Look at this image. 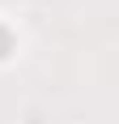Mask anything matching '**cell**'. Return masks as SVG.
<instances>
[{
  "instance_id": "cell-1",
  "label": "cell",
  "mask_w": 119,
  "mask_h": 124,
  "mask_svg": "<svg viewBox=\"0 0 119 124\" xmlns=\"http://www.w3.org/2000/svg\"><path fill=\"white\" fill-rule=\"evenodd\" d=\"M9 51H13V34H9V30H4V26H0V60H4Z\"/></svg>"
}]
</instances>
